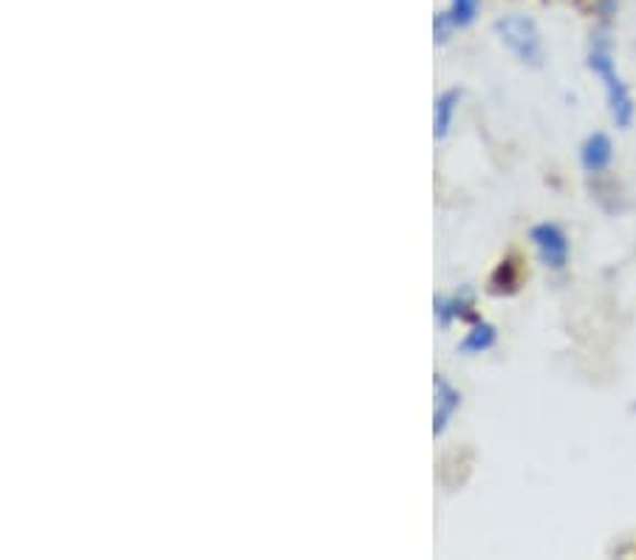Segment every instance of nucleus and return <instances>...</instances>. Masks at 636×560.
I'll use <instances>...</instances> for the list:
<instances>
[{
  "label": "nucleus",
  "mask_w": 636,
  "mask_h": 560,
  "mask_svg": "<svg viewBox=\"0 0 636 560\" xmlns=\"http://www.w3.org/2000/svg\"><path fill=\"white\" fill-rule=\"evenodd\" d=\"M589 68L594 72V77L603 83L611 119L617 122V128H628L630 122H634L636 113L634 97H630L623 74H619L617 68V59H614V43H611L608 32H603V29H597V32L591 34Z\"/></svg>",
  "instance_id": "nucleus-1"
},
{
  "label": "nucleus",
  "mask_w": 636,
  "mask_h": 560,
  "mask_svg": "<svg viewBox=\"0 0 636 560\" xmlns=\"http://www.w3.org/2000/svg\"><path fill=\"white\" fill-rule=\"evenodd\" d=\"M495 34L520 63L540 66L544 63V37L538 23L526 14H504L495 20Z\"/></svg>",
  "instance_id": "nucleus-2"
},
{
  "label": "nucleus",
  "mask_w": 636,
  "mask_h": 560,
  "mask_svg": "<svg viewBox=\"0 0 636 560\" xmlns=\"http://www.w3.org/2000/svg\"><path fill=\"white\" fill-rule=\"evenodd\" d=\"M529 241H531V246H535V252H538L540 264L549 266V270H555V272L566 270L569 255H571V244H569V235L563 232V227L551 224V221L535 224L529 230Z\"/></svg>",
  "instance_id": "nucleus-3"
},
{
  "label": "nucleus",
  "mask_w": 636,
  "mask_h": 560,
  "mask_svg": "<svg viewBox=\"0 0 636 560\" xmlns=\"http://www.w3.org/2000/svg\"><path fill=\"white\" fill-rule=\"evenodd\" d=\"M461 408V391L445 374L434 380V436H441Z\"/></svg>",
  "instance_id": "nucleus-4"
},
{
  "label": "nucleus",
  "mask_w": 636,
  "mask_h": 560,
  "mask_svg": "<svg viewBox=\"0 0 636 560\" xmlns=\"http://www.w3.org/2000/svg\"><path fill=\"white\" fill-rule=\"evenodd\" d=\"M614 162V145L605 133H591L580 145V165L585 173H605Z\"/></svg>",
  "instance_id": "nucleus-5"
},
{
  "label": "nucleus",
  "mask_w": 636,
  "mask_h": 560,
  "mask_svg": "<svg viewBox=\"0 0 636 560\" xmlns=\"http://www.w3.org/2000/svg\"><path fill=\"white\" fill-rule=\"evenodd\" d=\"M434 317L441 329L453 326L456 320H467V317H473V295H470V289H461L459 295L436 297Z\"/></svg>",
  "instance_id": "nucleus-6"
},
{
  "label": "nucleus",
  "mask_w": 636,
  "mask_h": 560,
  "mask_svg": "<svg viewBox=\"0 0 636 560\" xmlns=\"http://www.w3.org/2000/svg\"><path fill=\"white\" fill-rule=\"evenodd\" d=\"M459 106H461V91L459 88H447V91H441L439 97H436L434 102V136L439 139H447V133H450V128H453V119L456 113H459Z\"/></svg>",
  "instance_id": "nucleus-7"
},
{
  "label": "nucleus",
  "mask_w": 636,
  "mask_h": 560,
  "mask_svg": "<svg viewBox=\"0 0 636 560\" xmlns=\"http://www.w3.org/2000/svg\"><path fill=\"white\" fill-rule=\"evenodd\" d=\"M495 340H498V331H495V326L475 323L473 329L467 331L464 340L459 343V351L467 356L484 354V351H490L492 345H495Z\"/></svg>",
  "instance_id": "nucleus-8"
},
{
  "label": "nucleus",
  "mask_w": 636,
  "mask_h": 560,
  "mask_svg": "<svg viewBox=\"0 0 636 560\" xmlns=\"http://www.w3.org/2000/svg\"><path fill=\"white\" fill-rule=\"evenodd\" d=\"M479 9L481 0H450V7L441 12V18L453 26V32H461V29H467L479 18Z\"/></svg>",
  "instance_id": "nucleus-9"
}]
</instances>
